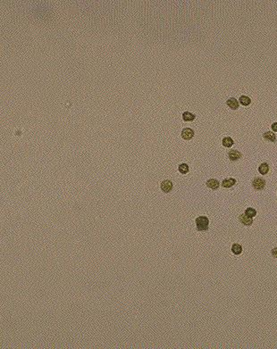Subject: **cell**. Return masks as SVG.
Instances as JSON below:
<instances>
[{
	"label": "cell",
	"mask_w": 277,
	"mask_h": 349,
	"mask_svg": "<svg viewBox=\"0 0 277 349\" xmlns=\"http://www.w3.org/2000/svg\"><path fill=\"white\" fill-rule=\"evenodd\" d=\"M196 226L197 231L199 232H205L208 231L209 229V220L207 216H199L196 218Z\"/></svg>",
	"instance_id": "1"
},
{
	"label": "cell",
	"mask_w": 277,
	"mask_h": 349,
	"mask_svg": "<svg viewBox=\"0 0 277 349\" xmlns=\"http://www.w3.org/2000/svg\"><path fill=\"white\" fill-rule=\"evenodd\" d=\"M265 184H266V181L264 179L261 178V177H256L253 181H252V187L255 190H258V191H261L263 190L264 187H265Z\"/></svg>",
	"instance_id": "2"
},
{
	"label": "cell",
	"mask_w": 277,
	"mask_h": 349,
	"mask_svg": "<svg viewBox=\"0 0 277 349\" xmlns=\"http://www.w3.org/2000/svg\"><path fill=\"white\" fill-rule=\"evenodd\" d=\"M173 187H174V184L170 180H164L160 184V188L164 193H170L173 190Z\"/></svg>",
	"instance_id": "3"
},
{
	"label": "cell",
	"mask_w": 277,
	"mask_h": 349,
	"mask_svg": "<svg viewBox=\"0 0 277 349\" xmlns=\"http://www.w3.org/2000/svg\"><path fill=\"white\" fill-rule=\"evenodd\" d=\"M227 156H228V158L230 159V161L236 162V161H238V160H239L241 158L242 155H241V153L239 151H238V150L231 149L227 153Z\"/></svg>",
	"instance_id": "4"
},
{
	"label": "cell",
	"mask_w": 277,
	"mask_h": 349,
	"mask_svg": "<svg viewBox=\"0 0 277 349\" xmlns=\"http://www.w3.org/2000/svg\"><path fill=\"white\" fill-rule=\"evenodd\" d=\"M194 135H195V132L190 128H184L182 131V133H181V136L184 140H190L192 137H194Z\"/></svg>",
	"instance_id": "5"
},
{
	"label": "cell",
	"mask_w": 277,
	"mask_h": 349,
	"mask_svg": "<svg viewBox=\"0 0 277 349\" xmlns=\"http://www.w3.org/2000/svg\"><path fill=\"white\" fill-rule=\"evenodd\" d=\"M206 186L208 188H210V189L216 190V189H218L219 187H220V182H219V181H217L216 179H210V180L207 181Z\"/></svg>",
	"instance_id": "6"
},
{
	"label": "cell",
	"mask_w": 277,
	"mask_h": 349,
	"mask_svg": "<svg viewBox=\"0 0 277 349\" xmlns=\"http://www.w3.org/2000/svg\"><path fill=\"white\" fill-rule=\"evenodd\" d=\"M239 221L241 224L245 226H251L253 224V218L248 217L245 213H241L239 216Z\"/></svg>",
	"instance_id": "7"
},
{
	"label": "cell",
	"mask_w": 277,
	"mask_h": 349,
	"mask_svg": "<svg viewBox=\"0 0 277 349\" xmlns=\"http://www.w3.org/2000/svg\"><path fill=\"white\" fill-rule=\"evenodd\" d=\"M236 182L237 181L234 178H227V179H224V181H222L221 185L224 188H230V187H233L236 184Z\"/></svg>",
	"instance_id": "8"
},
{
	"label": "cell",
	"mask_w": 277,
	"mask_h": 349,
	"mask_svg": "<svg viewBox=\"0 0 277 349\" xmlns=\"http://www.w3.org/2000/svg\"><path fill=\"white\" fill-rule=\"evenodd\" d=\"M226 104L227 106H229L232 110H237L239 106V101L236 99L235 97H230L229 99L227 100Z\"/></svg>",
	"instance_id": "9"
},
{
	"label": "cell",
	"mask_w": 277,
	"mask_h": 349,
	"mask_svg": "<svg viewBox=\"0 0 277 349\" xmlns=\"http://www.w3.org/2000/svg\"><path fill=\"white\" fill-rule=\"evenodd\" d=\"M269 170H270V167H269V164L267 162L261 163L260 166L258 167V172H259V173L261 175L267 174L269 172Z\"/></svg>",
	"instance_id": "10"
},
{
	"label": "cell",
	"mask_w": 277,
	"mask_h": 349,
	"mask_svg": "<svg viewBox=\"0 0 277 349\" xmlns=\"http://www.w3.org/2000/svg\"><path fill=\"white\" fill-rule=\"evenodd\" d=\"M263 137L266 141H270V142H275L276 141V136L274 132H271V131H266L263 134Z\"/></svg>",
	"instance_id": "11"
},
{
	"label": "cell",
	"mask_w": 277,
	"mask_h": 349,
	"mask_svg": "<svg viewBox=\"0 0 277 349\" xmlns=\"http://www.w3.org/2000/svg\"><path fill=\"white\" fill-rule=\"evenodd\" d=\"M231 250H232L233 254H234L235 256H239L242 253V247L239 244L234 243L232 246V249Z\"/></svg>",
	"instance_id": "12"
},
{
	"label": "cell",
	"mask_w": 277,
	"mask_h": 349,
	"mask_svg": "<svg viewBox=\"0 0 277 349\" xmlns=\"http://www.w3.org/2000/svg\"><path fill=\"white\" fill-rule=\"evenodd\" d=\"M239 104H241V106H249L250 104H251V99L249 97H247V96H244V95H242V96H240L239 98Z\"/></svg>",
	"instance_id": "13"
},
{
	"label": "cell",
	"mask_w": 277,
	"mask_h": 349,
	"mask_svg": "<svg viewBox=\"0 0 277 349\" xmlns=\"http://www.w3.org/2000/svg\"><path fill=\"white\" fill-rule=\"evenodd\" d=\"M196 119V115L194 113L189 112H184L183 113V120L184 122H193Z\"/></svg>",
	"instance_id": "14"
},
{
	"label": "cell",
	"mask_w": 277,
	"mask_h": 349,
	"mask_svg": "<svg viewBox=\"0 0 277 349\" xmlns=\"http://www.w3.org/2000/svg\"><path fill=\"white\" fill-rule=\"evenodd\" d=\"M222 144L224 147H232L234 144L233 139L231 137H225L223 138L222 140Z\"/></svg>",
	"instance_id": "15"
},
{
	"label": "cell",
	"mask_w": 277,
	"mask_h": 349,
	"mask_svg": "<svg viewBox=\"0 0 277 349\" xmlns=\"http://www.w3.org/2000/svg\"><path fill=\"white\" fill-rule=\"evenodd\" d=\"M178 171L182 173V174H187L189 172V165L185 162L179 164L178 166Z\"/></svg>",
	"instance_id": "16"
},
{
	"label": "cell",
	"mask_w": 277,
	"mask_h": 349,
	"mask_svg": "<svg viewBox=\"0 0 277 349\" xmlns=\"http://www.w3.org/2000/svg\"><path fill=\"white\" fill-rule=\"evenodd\" d=\"M244 213H245L248 217L253 218V217H255V216L257 215V211H256V209H254V208H252V207H249V208L246 209Z\"/></svg>",
	"instance_id": "17"
},
{
	"label": "cell",
	"mask_w": 277,
	"mask_h": 349,
	"mask_svg": "<svg viewBox=\"0 0 277 349\" xmlns=\"http://www.w3.org/2000/svg\"><path fill=\"white\" fill-rule=\"evenodd\" d=\"M271 255H272V256L274 258H276L277 259V247H274L273 249L271 250Z\"/></svg>",
	"instance_id": "18"
},
{
	"label": "cell",
	"mask_w": 277,
	"mask_h": 349,
	"mask_svg": "<svg viewBox=\"0 0 277 349\" xmlns=\"http://www.w3.org/2000/svg\"><path fill=\"white\" fill-rule=\"evenodd\" d=\"M271 128H272V131L274 132H277V122H274L273 124L271 125Z\"/></svg>",
	"instance_id": "19"
}]
</instances>
